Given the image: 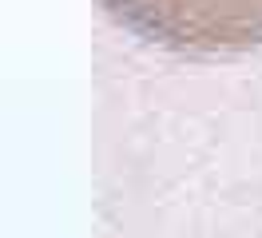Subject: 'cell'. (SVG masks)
I'll use <instances>...</instances> for the list:
<instances>
[{"label":"cell","mask_w":262,"mask_h":238,"mask_svg":"<svg viewBox=\"0 0 262 238\" xmlns=\"http://www.w3.org/2000/svg\"><path fill=\"white\" fill-rule=\"evenodd\" d=\"M119 28L179 56L262 48V0H99Z\"/></svg>","instance_id":"cell-1"}]
</instances>
